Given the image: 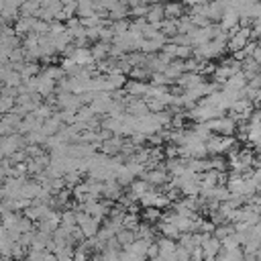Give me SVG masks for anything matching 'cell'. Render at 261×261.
<instances>
[{
    "instance_id": "6da1fadb",
    "label": "cell",
    "mask_w": 261,
    "mask_h": 261,
    "mask_svg": "<svg viewBox=\"0 0 261 261\" xmlns=\"http://www.w3.org/2000/svg\"><path fill=\"white\" fill-rule=\"evenodd\" d=\"M235 145H237V139H235L233 135H212V137L206 141L208 153H212V155L228 153Z\"/></svg>"
},
{
    "instance_id": "7a4b0ae2",
    "label": "cell",
    "mask_w": 261,
    "mask_h": 261,
    "mask_svg": "<svg viewBox=\"0 0 261 261\" xmlns=\"http://www.w3.org/2000/svg\"><path fill=\"white\" fill-rule=\"evenodd\" d=\"M251 39H253V37H251V27H237L235 31H231V39H228V43H226V49L233 51V53H237V51H241Z\"/></svg>"
},
{
    "instance_id": "3957f363",
    "label": "cell",
    "mask_w": 261,
    "mask_h": 261,
    "mask_svg": "<svg viewBox=\"0 0 261 261\" xmlns=\"http://www.w3.org/2000/svg\"><path fill=\"white\" fill-rule=\"evenodd\" d=\"M204 82H206V76H202L200 72H186V74H182V76L176 80V84H178L180 88H184V90L196 88V86H200V84H204Z\"/></svg>"
},
{
    "instance_id": "277c9868",
    "label": "cell",
    "mask_w": 261,
    "mask_h": 261,
    "mask_svg": "<svg viewBox=\"0 0 261 261\" xmlns=\"http://www.w3.org/2000/svg\"><path fill=\"white\" fill-rule=\"evenodd\" d=\"M126 112L133 114V116H145V114H149L147 100H145V98H137V96H128Z\"/></svg>"
},
{
    "instance_id": "5b68a950",
    "label": "cell",
    "mask_w": 261,
    "mask_h": 261,
    "mask_svg": "<svg viewBox=\"0 0 261 261\" xmlns=\"http://www.w3.org/2000/svg\"><path fill=\"white\" fill-rule=\"evenodd\" d=\"M149 84L147 82H143V80H133L130 78L128 82H126V86H124V92L128 94V96H137V98H147V94H149Z\"/></svg>"
},
{
    "instance_id": "8992f818",
    "label": "cell",
    "mask_w": 261,
    "mask_h": 261,
    "mask_svg": "<svg viewBox=\"0 0 261 261\" xmlns=\"http://www.w3.org/2000/svg\"><path fill=\"white\" fill-rule=\"evenodd\" d=\"M145 19H147V23L155 25V27H157V29L161 31V23L166 21V7H163L161 3H153Z\"/></svg>"
},
{
    "instance_id": "52a82bcc",
    "label": "cell",
    "mask_w": 261,
    "mask_h": 261,
    "mask_svg": "<svg viewBox=\"0 0 261 261\" xmlns=\"http://www.w3.org/2000/svg\"><path fill=\"white\" fill-rule=\"evenodd\" d=\"M168 41H170V37L166 35V33H161V31H159V35H157V37H153V39H145V41H143L141 51H143V53H155V51L163 49V45H166Z\"/></svg>"
},
{
    "instance_id": "ba28073f",
    "label": "cell",
    "mask_w": 261,
    "mask_h": 261,
    "mask_svg": "<svg viewBox=\"0 0 261 261\" xmlns=\"http://www.w3.org/2000/svg\"><path fill=\"white\" fill-rule=\"evenodd\" d=\"M124 139H122V135H114L112 139H108V141H104L102 145H100V149L98 151H102V153H106V155H118L120 151H122V147H124Z\"/></svg>"
},
{
    "instance_id": "9c48e42d",
    "label": "cell",
    "mask_w": 261,
    "mask_h": 261,
    "mask_svg": "<svg viewBox=\"0 0 261 261\" xmlns=\"http://www.w3.org/2000/svg\"><path fill=\"white\" fill-rule=\"evenodd\" d=\"M239 23H241V15H239L235 9H226L224 15H222V19L218 21V25H220L224 31H235V29L239 27Z\"/></svg>"
},
{
    "instance_id": "30bf717a",
    "label": "cell",
    "mask_w": 261,
    "mask_h": 261,
    "mask_svg": "<svg viewBox=\"0 0 261 261\" xmlns=\"http://www.w3.org/2000/svg\"><path fill=\"white\" fill-rule=\"evenodd\" d=\"M124 188L118 184V180L114 178V180H108V182H104V192H102V196L106 200H112V202H118V198L124 194L122 192Z\"/></svg>"
},
{
    "instance_id": "8fae6325",
    "label": "cell",
    "mask_w": 261,
    "mask_h": 261,
    "mask_svg": "<svg viewBox=\"0 0 261 261\" xmlns=\"http://www.w3.org/2000/svg\"><path fill=\"white\" fill-rule=\"evenodd\" d=\"M202 249H204L206 257H216L220 253V249H222V241L218 237H214V235H208L204 239V243H202Z\"/></svg>"
},
{
    "instance_id": "7c38bea8",
    "label": "cell",
    "mask_w": 261,
    "mask_h": 261,
    "mask_svg": "<svg viewBox=\"0 0 261 261\" xmlns=\"http://www.w3.org/2000/svg\"><path fill=\"white\" fill-rule=\"evenodd\" d=\"M166 7V19H182L184 17V3L182 0H170Z\"/></svg>"
},
{
    "instance_id": "4fadbf2b",
    "label": "cell",
    "mask_w": 261,
    "mask_h": 261,
    "mask_svg": "<svg viewBox=\"0 0 261 261\" xmlns=\"http://www.w3.org/2000/svg\"><path fill=\"white\" fill-rule=\"evenodd\" d=\"M149 245H151V241H147V239H135L130 245H124L122 249H124V251H130V253H135V255H141V257H147Z\"/></svg>"
},
{
    "instance_id": "5bb4252c",
    "label": "cell",
    "mask_w": 261,
    "mask_h": 261,
    "mask_svg": "<svg viewBox=\"0 0 261 261\" xmlns=\"http://www.w3.org/2000/svg\"><path fill=\"white\" fill-rule=\"evenodd\" d=\"M21 17H41V0H27L21 7Z\"/></svg>"
},
{
    "instance_id": "9a60e30c",
    "label": "cell",
    "mask_w": 261,
    "mask_h": 261,
    "mask_svg": "<svg viewBox=\"0 0 261 261\" xmlns=\"http://www.w3.org/2000/svg\"><path fill=\"white\" fill-rule=\"evenodd\" d=\"M110 49H112V43H110V41H98V43L92 47L94 59H96V61H102V59L110 57Z\"/></svg>"
},
{
    "instance_id": "2e32d148",
    "label": "cell",
    "mask_w": 261,
    "mask_h": 261,
    "mask_svg": "<svg viewBox=\"0 0 261 261\" xmlns=\"http://www.w3.org/2000/svg\"><path fill=\"white\" fill-rule=\"evenodd\" d=\"M247 86H249V80H247V76L243 72L231 76L226 80V84H224V88H228V90H245Z\"/></svg>"
},
{
    "instance_id": "e0dca14e",
    "label": "cell",
    "mask_w": 261,
    "mask_h": 261,
    "mask_svg": "<svg viewBox=\"0 0 261 261\" xmlns=\"http://www.w3.org/2000/svg\"><path fill=\"white\" fill-rule=\"evenodd\" d=\"M182 74H186V68H184V59H174L168 68H166V76L170 78V80H178Z\"/></svg>"
},
{
    "instance_id": "ac0fdd59",
    "label": "cell",
    "mask_w": 261,
    "mask_h": 261,
    "mask_svg": "<svg viewBox=\"0 0 261 261\" xmlns=\"http://www.w3.org/2000/svg\"><path fill=\"white\" fill-rule=\"evenodd\" d=\"M159 233H161L163 237H172V239H180V237H182V231L178 228V224H176V222H168V220H161Z\"/></svg>"
},
{
    "instance_id": "d6986e66",
    "label": "cell",
    "mask_w": 261,
    "mask_h": 261,
    "mask_svg": "<svg viewBox=\"0 0 261 261\" xmlns=\"http://www.w3.org/2000/svg\"><path fill=\"white\" fill-rule=\"evenodd\" d=\"M141 218H143V222L155 224V222H161V218H163V212H161V208H157V206H149V208H143V212H141Z\"/></svg>"
},
{
    "instance_id": "ffe728a7",
    "label": "cell",
    "mask_w": 261,
    "mask_h": 261,
    "mask_svg": "<svg viewBox=\"0 0 261 261\" xmlns=\"http://www.w3.org/2000/svg\"><path fill=\"white\" fill-rule=\"evenodd\" d=\"M157 243H159V249H161V255H159V257L174 255V253H176V249H178L176 239H172V237H161Z\"/></svg>"
},
{
    "instance_id": "44dd1931",
    "label": "cell",
    "mask_w": 261,
    "mask_h": 261,
    "mask_svg": "<svg viewBox=\"0 0 261 261\" xmlns=\"http://www.w3.org/2000/svg\"><path fill=\"white\" fill-rule=\"evenodd\" d=\"M137 239H147V241H155V228L149 224V222H141L139 226H137Z\"/></svg>"
},
{
    "instance_id": "7402d4cb",
    "label": "cell",
    "mask_w": 261,
    "mask_h": 261,
    "mask_svg": "<svg viewBox=\"0 0 261 261\" xmlns=\"http://www.w3.org/2000/svg\"><path fill=\"white\" fill-rule=\"evenodd\" d=\"M116 180H118V184H120L122 188H126V186L130 188V184L135 182V176H133V174L128 172V168H126V163H124V166H122V168H120V170L116 172Z\"/></svg>"
},
{
    "instance_id": "603a6c76",
    "label": "cell",
    "mask_w": 261,
    "mask_h": 261,
    "mask_svg": "<svg viewBox=\"0 0 261 261\" xmlns=\"http://www.w3.org/2000/svg\"><path fill=\"white\" fill-rule=\"evenodd\" d=\"M261 249V239H257V237H253V235H249L247 237V241L243 243V251H245V255H257V251Z\"/></svg>"
},
{
    "instance_id": "cb8c5ba5",
    "label": "cell",
    "mask_w": 261,
    "mask_h": 261,
    "mask_svg": "<svg viewBox=\"0 0 261 261\" xmlns=\"http://www.w3.org/2000/svg\"><path fill=\"white\" fill-rule=\"evenodd\" d=\"M235 233V222H224V224H218L214 228V237H218L220 241H224L228 235Z\"/></svg>"
},
{
    "instance_id": "d4e9b609",
    "label": "cell",
    "mask_w": 261,
    "mask_h": 261,
    "mask_svg": "<svg viewBox=\"0 0 261 261\" xmlns=\"http://www.w3.org/2000/svg\"><path fill=\"white\" fill-rule=\"evenodd\" d=\"M161 33H166V35L172 39L178 35V19H166L161 23Z\"/></svg>"
},
{
    "instance_id": "484cf974",
    "label": "cell",
    "mask_w": 261,
    "mask_h": 261,
    "mask_svg": "<svg viewBox=\"0 0 261 261\" xmlns=\"http://www.w3.org/2000/svg\"><path fill=\"white\" fill-rule=\"evenodd\" d=\"M41 74H45L47 78H51V80H55V82H59L61 78H65V76H68V74L63 72V68H61V65H49V68H45Z\"/></svg>"
},
{
    "instance_id": "4316f807",
    "label": "cell",
    "mask_w": 261,
    "mask_h": 261,
    "mask_svg": "<svg viewBox=\"0 0 261 261\" xmlns=\"http://www.w3.org/2000/svg\"><path fill=\"white\" fill-rule=\"evenodd\" d=\"M116 239L120 241V245L124 247V245H130L135 239H137V233L133 231V228H122V231H118V235H116Z\"/></svg>"
},
{
    "instance_id": "83f0119b",
    "label": "cell",
    "mask_w": 261,
    "mask_h": 261,
    "mask_svg": "<svg viewBox=\"0 0 261 261\" xmlns=\"http://www.w3.org/2000/svg\"><path fill=\"white\" fill-rule=\"evenodd\" d=\"M147 190H151V184H149L147 180H135L133 184H130V192H133L135 196H139V198H141V196H143Z\"/></svg>"
},
{
    "instance_id": "f1b7e54d",
    "label": "cell",
    "mask_w": 261,
    "mask_h": 261,
    "mask_svg": "<svg viewBox=\"0 0 261 261\" xmlns=\"http://www.w3.org/2000/svg\"><path fill=\"white\" fill-rule=\"evenodd\" d=\"M147 100V106H149V112H161V110H166L168 104L163 98H145Z\"/></svg>"
},
{
    "instance_id": "f546056e",
    "label": "cell",
    "mask_w": 261,
    "mask_h": 261,
    "mask_svg": "<svg viewBox=\"0 0 261 261\" xmlns=\"http://www.w3.org/2000/svg\"><path fill=\"white\" fill-rule=\"evenodd\" d=\"M151 84H153V86H170V84H174V80H170V78L166 76V72H153Z\"/></svg>"
},
{
    "instance_id": "4dcf8cb0",
    "label": "cell",
    "mask_w": 261,
    "mask_h": 261,
    "mask_svg": "<svg viewBox=\"0 0 261 261\" xmlns=\"http://www.w3.org/2000/svg\"><path fill=\"white\" fill-rule=\"evenodd\" d=\"M124 228H133V231H137V226L141 224V220H139V216H137V212H126V216H124Z\"/></svg>"
},
{
    "instance_id": "1f68e13d",
    "label": "cell",
    "mask_w": 261,
    "mask_h": 261,
    "mask_svg": "<svg viewBox=\"0 0 261 261\" xmlns=\"http://www.w3.org/2000/svg\"><path fill=\"white\" fill-rule=\"evenodd\" d=\"M212 168L216 172H226V168H231V166H228V159H224L222 155H214L212 157Z\"/></svg>"
},
{
    "instance_id": "d6a6232c",
    "label": "cell",
    "mask_w": 261,
    "mask_h": 261,
    "mask_svg": "<svg viewBox=\"0 0 261 261\" xmlns=\"http://www.w3.org/2000/svg\"><path fill=\"white\" fill-rule=\"evenodd\" d=\"M80 172H70V174H65L63 176V180H65V186L68 188H74V186H78L80 184Z\"/></svg>"
},
{
    "instance_id": "836d02e7",
    "label": "cell",
    "mask_w": 261,
    "mask_h": 261,
    "mask_svg": "<svg viewBox=\"0 0 261 261\" xmlns=\"http://www.w3.org/2000/svg\"><path fill=\"white\" fill-rule=\"evenodd\" d=\"M214 228H216V224H214L212 220H202V218H200V224H198V231H200V233L214 235Z\"/></svg>"
},
{
    "instance_id": "e575fe53",
    "label": "cell",
    "mask_w": 261,
    "mask_h": 261,
    "mask_svg": "<svg viewBox=\"0 0 261 261\" xmlns=\"http://www.w3.org/2000/svg\"><path fill=\"white\" fill-rule=\"evenodd\" d=\"M176 259H178V261H190V259H192V251L186 249V247H182V245H178V249H176Z\"/></svg>"
},
{
    "instance_id": "d590c367",
    "label": "cell",
    "mask_w": 261,
    "mask_h": 261,
    "mask_svg": "<svg viewBox=\"0 0 261 261\" xmlns=\"http://www.w3.org/2000/svg\"><path fill=\"white\" fill-rule=\"evenodd\" d=\"M161 255V249H159V243H151L149 249H147V259H157Z\"/></svg>"
},
{
    "instance_id": "8d00e7d4",
    "label": "cell",
    "mask_w": 261,
    "mask_h": 261,
    "mask_svg": "<svg viewBox=\"0 0 261 261\" xmlns=\"http://www.w3.org/2000/svg\"><path fill=\"white\" fill-rule=\"evenodd\" d=\"M41 261H57V255H55L53 251L45 249V251H43V255H41Z\"/></svg>"
},
{
    "instance_id": "74e56055",
    "label": "cell",
    "mask_w": 261,
    "mask_h": 261,
    "mask_svg": "<svg viewBox=\"0 0 261 261\" xmlns=\"http://www.w3.org/2000/svg\"><path fill=\"white\" fill-rule=\"evenodd\" d=\"M253 59H257L259 63H261V43L257 41V47H255V51H253Z\"/></svg>"
},
{
    "instance_id": "f35d334b",
    "label": "cell",
    "mask_w": 261,
    "mask_h": 261,
    "mask_svg": "<svg viewBox=\"0 0 261 261\" xmlns=\"http://www.w3.org/2000/svg\"><path fill=\"white\" fill-rule=\"evenodd\" d=\"M241 261H259V257L257 255H245Z\"/></svg>"
},
{
    "instance_id": "ab89813d",
    "label": "cell",
    "mask_w": 261,
    "mask_h": 261,
    "mask_svg": "<svg viewBox=\"0 0 261 261\" xmlns=\"http://www.w3.org/2000/svg\"><path fill=\"white\" fill-rule=\"evenodd\" d=\"M94 3H96V5H104V3H106V0H94Z\"/></svg>"
},
{
    "instance_id": "60d3db41",
    "label": "cell",
    "mask_w": 261,
    "mask_h": 261,
    "mask_svg": "<svg viewBox=\"0 0 261 261\" xmlns=\"http://www.w3.org/2000/svg\"><path fill=\"white\" fill-rule=\"evenodd\" d=\"M61 3H63V5H68V3H74V0H61Z\"/></svg>"
},
{
    "instance_id": "b9f144b4",
    "label": "cell",
    "mask_w": 261,
    "mask_h": 261,
    "mask_svg": "<svg viewBox=\"0 0 261 261\" xmlns=\"http://www.w3.org/2000/svg\"><path fill=\"white\" fill-rule=\"evenodd\" d=\"M151 3H161V0H151Z\"/></svg>"
},
{
    "instance_id": "7bdbcfd3",
    "label": "cell",
    "mask_w": 261,
    "mask_h": 261,
    "mask_svg": "<svg viewBox=\"0 0 261 261\" xmlns=\"http://www.w3.org/2000/svg\"><path fill=\"white\" fill-rule=\"evenodd\" d=\"M3 261H13V259H3Z\"/></svg>"
},
{
    "instance_id": "ee69618b",
    "label": "cell",
    "mask_w": 261,
    "mask_h": 261,
    "mask_svg": "<svg viewBox=\"0 0 261 261\" xmlns=\"http://www.w3.org/2000/svg\"><path fill=\"white\" fill-rule=\"evenodd\" d=\"M259 78H261V70H259Z\"/></svg>"
}]
</instances>
